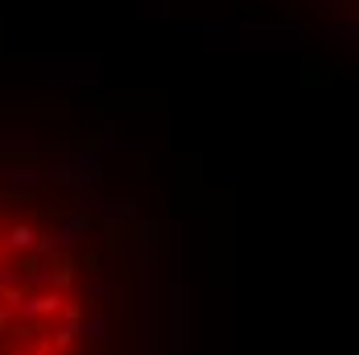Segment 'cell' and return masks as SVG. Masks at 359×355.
Instances as JSON below:
<instances>
[{
    "instance_id": "cell-1",
    "label": "cell",
    "mask_w": 359,
    "mask_h": 355,
    "mask_svg": "<svg viewBox=\"0 0 359 355\" xmlns=\"http://www.w3.org/2000/svg\"><path fill=\"white\" fill-rule=\"evenodd\" d=\"M157 236L104 170L0 145V355H153Z\"/></svg>"
},
{
    "instance_id": "cell-2",
    "label": "cell",
    "mask_w": 359,
    "mask_h": 355,
    "mask_svg": "<svg viewBox=\"0 0 359 355\" xmlns=\"http://www.w3.org/2000/svg\"><path fill=\"white\" fill-rule=\"evenodd\" d=\"M330 4H343V8H355L359 13V0H330Z\"/></svg>"
}]
</instances>
